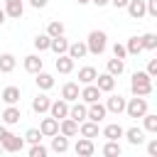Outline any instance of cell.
<instances>
[{
    "label": "cell",
    "instance_id": "44dd1931",
    "mask_svg": "<svg viewBox=\"0 0 157 157\" xmlns=\"http://www.w3.org/2000/svg\"><path fill=\"white\" fill-rule=\"evenodd\" d=\"M25 12V0H17V2H5V15L12 17V20H20Z\"/></svg>",
    "mask_w": 157,
    "mask_h": 157
},
{
    "label": "cell",
    "instance_id": "1f68e13d",
    "mask_svg": "<svg viewBox=\"0 0 157 157\" xmlns=\"http://www.w3.org/2000/svg\"><path fill=\"white\" fill-rule=\"evenodd\" d=\"M140 42H142V49H147V52H155L157 49V34L155 32H145L140 37Z\"/></svg>",
    "mask_w": 157,
    "mask_h": 157
},
{
    "label": "cell",
    "instance_id": "681fc988",
    "mask_svg": "<svg viewBox=\"0 0 157 157\" xmlns=\"http://www.w3.org/2000/svg\"><path fill=\"white\" fill-rule=\"evenodd\" d=\"M76 2H78V5H88L91 0H76Z\"/></svg>",
    "mask_w": 157,
    "mask_h": 157
},
{
    "label": "cell",
    "instance_id": "9a60e30c",
    "mask_svg": "<svg viewBox=\"0 0 157 157\" xmlns=\"http://www.w3.org/2000/svg\"><path fill=\"white\" fill-rule=\"evenodd\" d=\"M78 83H74V81H66L64 86H61V98L64 101H69V103H74V101H78Z\"/></svg>",
    "mask_w": 157,
    "mask_h": 157
},
{
    "label": "cell",
    "instance_id": "74e56055",
    "mask_svg": "<svg viewBox=\"0 0 157 157\" xmlns=\"http://www.w3.org/2000/svg\"><path fill=\"white\" fill-rule=\"evenodd\" d=\"M42 137H44V135L39 132V128H29V130L25 132V140H27L29 145H34V142H42Z\"/></svg>",
    "mask_w": 157,
    "mask_h": 157
},
{
    "label": "cell",
    "instance_id": "30bf717a",
    "mask_svg": "<svg viewBox=\"0 0 157 157\" xmlns=\"http://www.w3.org/2000/svg\"><path fill=\"white\" fill-rule=\"evenodd\" d=\"M125 10H128V15H130L132 20H142V17L147 15V10H145V0H128Z\"/></svg>",
    "mask_w": 157,
    "mask_h": 157
},
{
    "label": "cell",
    "instance_id": "7402d4cb",
    "mask_svg": "<svg viewBox=\"0 0 157 157\" xmlns=\"http://www.w3.org/2000/svg\"><path fill=\"white\" fill-rule=\"evenodd\" d=\"M49 49L59 56V54H66V49H69V39L64 37V34H59V37H52V42H49Z\"/></svg>",
    "mask_w": 157,
    "mask_h": 157
},
{
    "label": "cell",
    "instance_id": "f6af8a7d",
    "mask_svg": "<svg viewBox=\"0 0 157 157\" xmlns=\"http://www.w3.org/2000/svg\"><path fill=\"white\" fill-rule=\"evenodd\" d=\"M108 5H113V7H118V10H120V7H125V5H128V0H110Z\"/></svg>",
    "mask_w": 157,
    "mask_h": 157
},
{
    "label": "cell",
    "instance_id": "60d3db41",
    "mask_svg": "<svg viewBox=\"0 0 157 157\" xmlns=\"http://www.w3.org/2000/svg\"><path fill=\"white\" fill-rule=\"evenodd\" d=\"M145 10L150 17H157V0H145Z\"/></svg>",
    "mask_w": 157,
    "mask_h": 157
},
{
    "label": "cell",
    "instance_id": "c3c4849f",
    "mask_svg": "<svg viewBox=\"0 0 157 157\" xmlns=\"http://www.w3.org/2000/svg\"><path fill=\"white\" fill-rule=\"evenodd\" d=\"M5 135H7V128H5V125H0V140H2Z\"/></svg>",
    "mask_w": 157,
    "mask_h": 157
},
{
    "label": "cell",
    "instance_id": "cb8c5ba5",
    "mask_svg": "<svg viewBox=\"0 0 157 157\" xmlns=\"http://www.w3.org/2000/svg\"><path fill=\"white\" fill-rule=\"evenodd\" d=\"M49 103H52V98H49V96L37 93V96H34V101H32V110L42 115V113H47V110H49Z\"/></svg>",
    "mask_w": 157,
    "mask_h": 157
},
{
    "label": "cell",
    "instance_id": "e575fe53",
    "mask_svg": "<svg viewBox=\"0 0 157 157\" xmlns=\"http://www.w3.org/2000/svg\"><path fill=\"white\" fill-rule=\"evenodd\" d=\"M49 42H52V37H49L47 32H44V34H37V37H34V49H37V52H47V49H49Z\"/></svg>",
    "mask_w": 157,
    "mask_h": 157
},
{
    "label": "cell",
    "instance_id": "ab89813d",
    "mask_svg": "<svg viewBox=\"0 0 157 157\" xmlns=\"http://www.w3.org/2000/svg\"><path fill=\"white\" fill-rule=\"evenodd\" d=\"M113 56H118V59H123L125 61V56H128V52H125V44H113Z\"/></svg>",
    "mask_w": 157,
    "mask_h": 157
},
{
    "label": "cell",
    "instance_id": "4dcf8cb0",
    "mask_svg": "<svg viewBox=\"0 0 157 157\" xmlns=\"http://www.w3.org/2000/svg\"><path fill=\"white\" fill-rule=\"evenodd\" d=\"M105 66H108V74H110V76H120V74L125 71V61H123V59H118V56L108 59V64H105Z\"/></svg>",
    "mask_w": 157,
    "mask_h": 157
},
{
    "label": "cell",
    "instance_id": "ffe728a7",
    "mask_svg": "<svg viewBox=\"0 0 157 157\" xmlns=\"http://www.w3.org/2000/svg\"><path fill=\"white\" fill-rule=\"evenodd\" d=\"M20 118H22V110L17 105H7L2 110V123L5 125H15V123H20Z\"/></svg>",
    "mask_w": 157,
    "mask_h": 157
},
{
    "label": "cell",
    "instance_id": "603a6c76",
    "mask_svg": "<svg viewBox=\"0 0 157 157\" xmlns=\"http://www.w3.org/2000/svg\"><path fill=\"white\" fill-rule=\"evenodd\" d=\"M34 76H37V78H34V83H37V88H39V91H49V88L54 86V76H52V74H47V71H37Z\"/></svg>",
    "mask_w": 157,
    "mask_h": 157
},
{
    "label": "cell",
    "instance_id": "52a82bcc",
    "mask_svg": "<svg viewBox=\"0 0 157 157\" xmlns=\"http://www.w3.org/2000/svg\"><path fill=\"white\" fill-rule=\"evenodd\" d=\"M47 113H49L52 118H56V120L66 118V115H69V101H64V98H59V101H52Z\"/></svg>",
    "mask_w": 157,
    "mask_h": 157
},
{
    "label": "cell",
    "instance_id": "d590c367",
    "mask_svg": "<svg viewBox=\"0 0 157 157\" xmlns=\"http://www.w3.org/2000/svg\"><path fill=\"white\" fill-rule=\"evenodd\" d=\"M120 152H123V147H120V142H118V140H108V142L103 145V155H108V157L120 155Z\"/></svg>",
    "mask_w": 157,
    "mask_h": 157
},
{
    "label": "cell",
    "instance_id": "f35d334b",
    "mask_svg": "<svg viewBox=\"0 0 157 157\" xmlns=\"http://www.w3.org/2000/svg\"><path fill=\"white\" fill-rule=\"evenodd\" d=\"M29 157H47V147H44L42 142H34V145L29 147Z\"/></svg>",
    "mask_w": 157,
    "mask_h": 157
},
{
    "label": "cell",
    "instance_id": "8d00e7d4",
    "mask_svg": "<svg viewBox=\"0 0 157 157\" xmlns=\"http://www.w3.org/2000/svg\"><path fill=\"white\" fill-rule=\"evenodd\" d=\"M47 34H49V37H59V34H64V22L52 20V22L47 25Z\"/></svg>",
    "mask_w": 157,
    "mask_h": 157
},
{
    "label": "cell",
    "instance_id": "4fadbf2b",
    "mask_svg": "<svg viewBox=\"0 0 157 157\" xmlns=\"http://www.w3.org/2000/svg\"><path fill=\"white\" fill-rule=\"evenodd\" d=\"M59 132L61 135H66V137H74V135H78V123L74 120V118H61L59 120Z\"/></svg>",
    "mask_w": 157,
    "mask_h": 157
},
{
    "label": "cell",
    "instance_id": "2e32d148",
    "mask_svg": "<svg viewBox=\"0 0 157 157\" xmlns=\"http://www.w3.org/2000/svg\"><path fill=\"white\" fill-rule=\"evenodd\" d=\"M78 132H81V137L93 140V137H98V123H93V120H81V123H78Z\"/></svg>",
    "mask_w": 157,
    "mask_h": 157
},
{
    "label": "cell",
    "instance_id": "277c9868",
    "mask_svg": "<svg viewBox=\"0 0 157 157\" xmlns=\"http://www.w3.org/2000/svg\"><path fill=\"white\" fill-rule=\"evenodd\" d=\"M0 145H2V152H20L25 147V137H20V135L7 130V135L0 140Z\"/></svg>",
    "mask_w": 157,
    "mask_h": 157
},
{
    "label": "cell",
    "instance_id": "e0dca14e",
    "mask_svg": "<svg viewBox=\"0 0 157 157\" xmlns=\"http://www.w3.org/2000/svg\"><path fill=\"white\" fill-rule=\"evenodd\" d=\"M123 137L130 145H142L145 142V130L142 128H128V130H123Z\"/></svg>",
    "mask_w": 157,
    "mask_h": 157
},
{
    "label": "cell",
    "instance_id": "f907efd6",
    "mask_svg": "<svg viewBox=\"0 0 157 157\" xmlns=\"http://www.w3.org/2000/svg\"><path fill=\"white\" fill-rule=\"evenodd\" d=\"M0 152H2V145H0Z\"/></svg>",
    "mask_w": 157,
    "mask_h": 157
},
{
    "label": "cell",
    "instance_id": "7dc6e473",
    "mask_svg": "<svg viewBox=\"0 0 157 157\" xmlns=\"http://www.w3.org/2000/svg\"><path fill=\"white\" fill-rule=\"evenodd\" d=\"M5 17H7L5 15V7H0V25H5Z\"/></svg>",
    "mask_w": 157,
    "mask_h": 157
},
{
    "label": "cell",
    "instance_id": "6da1fadb",
    "mask_svg": "<svg viewBox=\"0 0 157 157\" xmlns=\"http://www.w3.org/2000/svg\"><path fill=\"white\" fill-rule=\"evenodd\" d=\"M130 91H132V96H150L152 93V76L147 71H135L130 78Z\"/></svg>",
    "mask_w": 157,
    "mask_h": 157
},
{
    "label": "cell",
    "instance_id": "484cf974",
    "mask_svg": "<svg viewBox=\"0 0 157 157\" xmlns=\"http://www.w3.org/2000/svg\"><path fill=\"white\" fill-rule=\"evenodd\" d=\"M66 54H69L74 61H76V59H83V56L88 54V49H86V42H74V44H69Z\"/></svg>",
    "mask_w": 157,
    "mask_h": 157
},
{
    "label": "cell",
    "instance_id": "83f0119b",
    "mask_svg": "<svg viewBox=\"0 0 157 157\" xmlns=\"http://www.w3.org/2000/svg\"><path fill=\"white\" fill-rule=\"evenodd\" d=\"M52 150H54V152H59V155H64V152L69 150V137H66V135H61V132L52 135Z\"/></svg>",
    "mask_w": 157,
    "mask_h": 157
},
{
    "label": "cell",
    "instance_id": "b9f144b4",
    "mask_svg": "<svg viewBox=\"0 0 157 157\" xmlns=\"http://www.w3.org/2000/svg\"><path fill=\"white\" fill-rule=\"evenodd\" d=\"M147 155H150V157H157V137H152V140L147 142Z\"/></svg>",
    "mask_w": 157,
    "mask_h": 157
},
{
    "label": "cell",
    "instance_id": "7a4b0ae2",
    "mask_svg": "<svg viewBox=\"0 0 157 157\" xmlns=\"http://www.w3.org/2000/svg\"><path fill=\"white\" fill-rule=\"evenodd\" d=\"M105 47H108V34L103 32V29H93V32H88V39H86V49H88V54H103L105 52Z\"/></svg>",
    "mask_w": 157,
    "mask_h": 157
},
{
    "label": "cell",
    "instance_id": "d6a6232c",
    "mask_svg": "<svg viewBox=\"0 0 157 157\" xmlns=\"http://www.w3.org/2000/svg\"><path fill=\"white\" fill-rule=\"evenodd\" d=\"M125 52H128L130 56H137L140 52H145V49H142V42H140V37H130V39H128V44H125Z\"/></svg>",
    "mask_w": 157,
    "mask_h": 157
},
{
    "label": "cell",
    "instance_id": "3957f363",
    "mask_svg": "<svg viewBox=\"0 0 157 157\" xmlns=\"http://www.w3.org/2000/svg\"><path fill=\"white\" fill-rule=\"evenodd\" d=\"M125 113H128V118H142V115L147 113V101H145V96H135V98L125 101Z\"/></svg>",
    "mask_w": 157,
    "mask_h": 157
},
{
    "label": "cell",
    "instance_id": "5b68a950",
    "mask_svg": "<svg viewBox=\"0 0 157 157\" xmlns=\"http://www.w3.org/2000/svg\"><path fill=\"white\" fill-rule=\"evenodd\" d=\"M101 96H103V93H101V88H98L96 83H86V86L78 91V101H83L86 105H88V103H96V101H101Z\"/></svg>",
    "mask_w": 157,
    "mask_h": 157
},
{
    "label": "cell",
    "instance_id": "9c48e42d",
    "mask_svg": "<svg viewBox=\"0 0 157 157\" xmlns=\"http://www.w3.org/2000/svg\"><path fill=\"white\" fill-rule=\"evenodd\" d=\"M74 152H76L78 157H91V155L96 152V145H93V140H88V137H78L76 145H74Z\"/></svg>",
    "mask_w": 157,
    "mask_h": 157
},
{
    "label": "cell",
    "instance_id": "5bb4252c",
    "mask_svg": "<svg viewBox=\"0 0 157 157\" xmlns=\"http://www.w3.org/2000/svg\"><path fill=\"white\" fill-rule=\"evenodd\" d=\"M42 66H44V59L39 54H27L25 56V71L37 74V71H42Z\"/></svg>",
    "mask_w": 157,
    "mask_h": 157
},
{
    "label": "cell",
    "instance_id": "f546056e",
    "mask_svg": "<svg viewBox=\"0 0 157 157\" xmlns=\"http://www.w3.org/2000/svg\"><path fill=\"white\" fill-rule=\"evenodd\" d=\"M103 137H105V140H120V137H123V125L108 123V125L103 128Z\"/></svg>",
    "mask_w": 157,
    "mask_h": 157
},
{
    "label": "cell",
    "instance_id": "d6986e66",
    "mask_svg": "<svg viewBox=\"0 0 157 157\" xmlns=\"http://www.w3.org/2000/svg\"><path fill=\"white\" fill-rule=\"evenodd\" d=\"M0 101H5L7 105H17V103H20V88H17V86H7V88H2Z\"/></svg>",
    "mask_w": 157,
    "mask_h": 157
},
{
    "label": "cell",
    "instance_id": "f1b7e54d",
    "mask_svg": "<svg viewBox=\"0 0 157 157\" xmlns=\"http://www.w3.org/2000/svg\"><path fill=\"white\" fill-rule=\"evenodd\" d=\"M96 76H98V71H96L93 66H83V69H78V83H81V86L93 83V81H96Z\"/></svg>",
    "mask_w": 157,
    "mask_h": 157
},
{
    "label": "cell",
    "instance_id": "ac0fdd59",
    "mask_svg": "<svg viewBox=\"0 0 157 157\" xmlns=\"http://www.w3.org/2000/svg\"><path fill=\"white\" fill-rule=\"evenodd\" d=\"M54 66H56L59 74H71V71H74V59H71L69 54H59L56 61H54Z\"/></svg>",
    "mask_w": 157,
    "mask_h": 157
},
{
    "label": "cell",
    "instance_id": "7bdbcfd3",
    "mask_svg": "<svg viewBox=\"0 0 157 157\" xmlns=\"http://www.w3.org/2000/svg\"><path fill=\"white\" fill-rule=\"evenodd\" d=\"M147 74L155 78L157 76V59H150V64H147Z\"/></svg>",
    "mask_w": 157,
    "mask_h": 157
},
{
    "label": "cell",
    "instance_id": "836d02e7",
    "mask_svg": "<svg viewBox=\"0 0 157 157\" xmlns=\"http://www.w3.org/2000/svg\"><path fill=\"white\" fill-rule=\"evenodd\" d=\"M142 130L145 132H157V115L155 113H145L142 115Z\"/></svg>",
    "mask_w": 157,
    "mask_h": 157
},
{
    "label": "cell",
    "instance_id": "ba28073f",
    "mask_svg": "<svg viewBox=\"0 0 157 157\" xmlns=\"http://www.w3.org/2000/svg\"><path fill=\"white\" fill-rule=\"evenodd\" d=\"M105 113H108V110H105V105H103V103H98V101H96V103H88V105H86V120L101 123V120L105 118Z\"/></svg>",
    "mask_w": 157,
    "mask_h": 157
},
{
    "label": "cell",
    "instance_id": "4316f807",
    "mask_svg": "<svg viewBox=\"0 0 157 157\" xmlns=\"http://www.w3.org/2000/svg\"><path fill=\"white\" fill-rule=\"evenodd\" d=\"M69 118H74L76 123H81V120H86V103L81 101H74V105H69Z\"/></svg>",
    "mask_w": 157,
    "mask_h": 157
},
{
    "label": "cell",
    "instance_id": "ee69618b",
    "mask_svg": "<svg viewBox=\"0 0 157 157\" xmlns=\"http://www.w3.org/2000/svg\"><path fill=\"white\" fill-rule=\"evenodd\" d=\"M27 2H29L32 7H37V10H39V7H44V5L49 2V0H27Z\"/></svg>",
    "mask_w": 157,
    "mask_h": 157
},
{
    "label": "cell",
    "instance_id": "7c38bea8",
    "mask_svg": "<svg viewBox=\"0 0 157 157\" xmlns=\"http://www.w3.org/2000/svg\"><path fill=\"white\" fill-rule=\"evenodd\" d=\"M39 132L44 135V137H52V135H56L59 132V120L56 118H42V123H39Z\"/></svg>",
    "mask_w": 157,
    "mask_h": 157
},
{
    "label": "cell",
    "instance_id": "d4e9b609",
    "mask_svg": "<svg viewBox=\"0 0 157 157\" xmlns=\"http://www.w3.org/2000/svg\"><path fill=\"white\" fill-rule=\"evenodd\" d=\"M15 66H17L15 54H10V52L0 54V74H10V71H15Z\"/></svg>",
    "mask_w": 157,
    "mask_h": 157
},
{
    "label": "cell",
    "instance_id": "8fae6325",
    "mask_svg": "<svg viewBox=\"0 0 157 157\" xmlns=\"http://www.w3.org/2000/svg\"><path fill=\"white\" fill-rule=\"evenodd\" d=\"M93 83L101 88V93H110V91L115 88V76H110V74L105 71V74H98Z\"/></svg>",
    "mask_w": 157,
    "mask_h": 157
},
{
    "label": "cell",
    "instance_id": "8992f818",
    "mask_svg": "<svg viewBox=\"0 0 157 157\" xmlns=\"http://www.w3.org/2000/svg\"><path fill=\"white\" fill-rule=\"evenodd\" d=\"M105 110L108 113H115V115H120V113H125V98L123 96H118V93H113L110 91V96L105 98Z\"/></svg>",
    "mask_w": 157,
    "mask_h": 157
},
{
    "label": "cell",
    "instance_id": "bcb514c9",
    "mask_svg": "<svg viewBox=\"0 0 157 157\" xmlns=\"http://www.w3.org/2000/svg\"><path fill=\"white\" fill-rule=\"evenodd\" d=\"M91 2H93V5H96V7H105V5H108V2H110V0H91Z\"/></svg>",
    "mask_w": 157,
    "mask_h": 157
}]
</instances>
